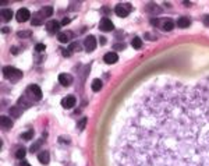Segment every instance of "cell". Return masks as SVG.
<instances>
[{
    "label": "cell",
    "mask_w": 209,
    "mask_h": 166,
    "mask_svg": "<svg viewBox=\"0 0 209 166\" xmlns=\"http://www.w3.org/2000/svg\"><path fill=\"white\" fill-rule=\"evenodd\" d=\"M3 74H4L6 78L10 80L11 82H17L22 78V71L17 70V68H14V67H10V66L3 68Z\"/></svg>",
    "instance_id": "2"
},
{
    "label": "cell",
    "mask_w": 209,
    "mask_h": 166,
    "mask_svg": "<svg viewBox=\"0 0 209 166\" xmlns=\"http://www.w3.org/2000/svg\"><path fill=\"white\" fill-rule=\"evenodd\" d=\"M10 115L13 116V117H20V115H21V109L17 107V106L10 107Z\"/></svg>",
    "instance_id": "22"
},
{
    "label": "cell",
    "mask_w": 209,
    "mask_h": 166,
    "mask_svg": "<svg viewBox=\"0 0 209 166\" xmlns=\"http://www.w3.org/2000/svg\"><path fill=\"white\" fill-rule=\"evenodd\" d=\"M71 23V20H70V18H63V20H61V25H68V24Z\"/></svg>",
    "instance_id": "32"
},
{
    "label": "cell",
    "mask_w": 209,
    "mask_h": 166,
    "mask_svg": "<svg viewBox=\"0 0 209 166\" xmlns=\"http://www.w3.org/2000/svg\"><path fill=\"white\" fill-rule=\"evenodd\" d=\"M84 46H85L86 52H94L95 48H96V38L92 37V35L86 37L85 41H84Z\"/></svg>",
    "instance_id": "5"
},
{
    "label": "cell",
    "mask_w": 209,
    "mask_h": 166,
    "mask_svg": "<svg viewBox=\"0 0 209 166\" xmlns=\"http://www.w3.org/2000/svg\"><path fill=\"white\" fill-rule=\"evenodd\" d=\"M20 166H29V163H28V162H22Z\"/></svg>",
    "instance_id": "37"
},
{
    "label": "cell",
    "mask_w": 209,
    "mask_h": 166,
    "mask_svg": "<svg viewBox=\"0 0 209 166\" xmlns=\"http://www.w3.org/2000/svg\"><path fill=\"white\" fill-rule=\"evenodd\" d=\"M131 10H133V7H131L130 4H117L116 9H114V13H116L119 17L124 18V17H127V15L130 14Z\"/></svg>",
    "instance_id": "3"
},
{
    "label": "cell",
    "mask_w": 209,
    "mask_h": 166,
    "mask_svg": "<svg viewBox=\"0 0 209 166\" xmlns=\"http://www.w3.org/2000/svg\"><path fill=\"white\" fill-rule=\"evenodd\" d=\"M92 90L95 91V92H98V91H100L102 90V81H100V80H94V81H92Z\"/></svg>",
    "instance_id": "20"
},
{
    "label": "cell",
    "mask_w": 209,
    "mask_h": 166,
    "mask_svg": "<svg viewBox=\"0 0 209 166\" xmlns=\"http://www.w3.org/2000/svg\"><path fill=\"white\" fill-rule=\"evenodd\" d=\"M15 17H17V21H18V23H25V21L29 20L31 13H29V10L28 9H20L18 11H17Z\"/></svg>",
    "instance_id": "6"
},
{
    "label": "cell",
    "mask_w": 209,
    "mask_h": 166,
    "mask_svg": "<svg viewBox=\"0 0 209 166\" xmlns=\"http://www.w3.org/2000/svg\"><path fill=\"white\" fill-rule=\"evenodd\" d=\"M28 92L32 94L35 99H41V98H42V90H41V88H39L36 84L29 85V87H28Z\"/></svg>",
    "instance_id": "9"
},
{
    "label": "cell",
    "mask_w": 209,
    "mask_h": 166,
    "mask_svg": "<svg viewBox=\"0 0 209 166\" xmlns=\"http://www.w3.org/2000/svg\"><path fill=\"white\" fill-rule=\"evenodd\" d=\"M189 24H191V21L187 17H180L177 21V25L180 27V28H187V27H189Z\"/></svg>",
    "instance_id": "16"
},
{
    "label": "cell",
    "mask_w": 209,
    "mask_h": 166,
    "mask_svg": "<svg viewBox=\"0 0 209 166\" xmlns=\"http://www.w3.org/2000/svg\"><path fill=\"white\" fill-rule=\"evenodd\" d=\"M131 45H133L134 49H141V48H142V41H141V38L135 37V38L133 39V42H131Z\"/></svg>",
    "instance_id": "21"
},
{
    "label": "cell",
    "mask_w": 209,
    "mask_h": 166,
    "mask_svg": "<svg viewBox=\"0 0 209 166\" xmlns=\"http://www.w3.org/2000/svg\"><path fill=\"white\" fill-rule=\"evenodd\" d=\"M146 9H148V13H153V14H158V13H160V11H162L160 7H158L156 4H152V3L148 4Z\"/></svg>",
    "instance_id": "18"
},
{
    "label": "cell",
    "mask_w": 209,
    "mask_h": 166,
    "mask_svg": "<svg viewBox=\"0 0 209 166\" xmlns=\"http://www.w3.org/2000/svg\"><path fill=\"white\" fill-rule=\"evenodd\" d=\"M18 105H20V106H22V107H28V106H31V103L27 101V98H25V96H21V98L18 99Z\"/></svg>",
    "instance_id": "23"
},
{
    "label": "cell",
    "mask_w": 209,
    "mask_h": 166,
    "mask_svg": "<svg viewBox=\"0 0 209 166\" xmlns=\"http://www.w3.org/2000/svg\"><path fill=\"white\" fill-rule=\"evenodd\" d=\"M173 28H174V23H173L170 18H166V20H163V25H162V29H164V31H172Z\"/></svg>",
    "instance_id": "15"
},
{
    "label": "cell",
    "mask_w": 209,
    "mask_h": 166,
    "mask_svg": "<svg viewBox=\"0 0 209 166\" xmlns=\"http://www.w3.org/2000/svg\"><path fill=\"white\" fill-rule=\"evenodd\" d=\"M68 38H70V34H64V32H59L57 34V39L61 43H67L68 42Z\"/></svg>",
    "instance_id": "19"
},
{
    "label": "cell",
    "mask_w": 209,
    "mask_h": 166,
    "mask_svg": "<svg viewBox=\"0 0 209 166\" xmlns=\"http://www.w3.org/2000/svg\"><path fill=\"white\" fill-rule=\"evenodd\" d=\"M103 60H105V63H107V64H113V63H116L117 60H119V55H117L116 52H109V53L105 55Z\"/></svg>",
    "instance_id": "10"
},
{
    "label": "cell",
    "mask_w": 209,
    "mask_h": 166,
    "mask_svg": "<svg viewBox=\"0 0 209 166\" xmlns=\"http://www.w3.org/2000/svg\"><path fill=\"white\" fill-rule=\"evenodd\" d=\"M102 10H103V13H109V11H110V10H109V9H107V7H103V9H102Z\"/></svg>",
    "instance_id": "35"
},
{
    "label": "cell",
    "mask_w": 209,
    "mask_h": 166,
    "mask_svg": "<svg viewBox=\"0 0 209 166\" xmlns=\"http://www.w3.org/2000/svg\"><path fill=\"white\" fill-rule=\"evenodd\" d=\"M99 29H100V31H103V32L113 31V29H114V25H113V23H111L110 18L103 17L102 20L99 21Z\"/></svg>",
    "instance_id": "4"
},
{
    "label": "cell",
    "mask_w": 209,
    "mask_h": 166,
    "mask_svg": "<svg viewBox=\"0 0 209 166\" xmlns=\"http://www.w3.org/2000/svg\"><path fill=\"white\" fill-rule=\"evenodd\" d=\"M32 137H33V131H32V130H29V131H25V133H22V134H21V138H22V140H25V141L31 140Z\"/></svg>",
    "instance_id": "24"
},
{
    "label": "cell",
    "mask_w": 209,
    "mask_h": 166,
    "mask_svg": "<svg viewBox=\"0 0 209 166\" xmlns=\"http://www.w3.org/2000/svg\"><path fill=\"white\" fill-rule=\"evenodd\" d=\"M78 49H80V46H78L77 43H75V45L74 43H71V45L68 46V52H74V50H78Z\"/></svg>",
    "instance_id": "31"
},
{
    "label": "cell",
    "mask_w": 209,
    "mask_h": 166,
    "mask_svg": "<svg viewBox=\"0 0 209 166\" xmlns=\"http://www.w3.org/2000/svg\"><path fill=\"white\" fill-rule=\"evenodd\" d=\"M41 145H42V140H38V141H36V142L33 144V145H32V146H31V148H29V151H31V152H32V154H33V152H36V151H38L39 148H41Z\"/></svg>",
    "instance_id": "25"
},
{
    "label": "cell",
    "mask_w": 209,
    "mask_h": 166,
    "mask_svg": "<svg viewBox=\"0 0 209 166\" xmlns=\"http://www.w3.org/2000/svg\"><path fill=\"white\" fill-rule=\"evenodd\" d=\"M31 23H32V25H41V24H42V21L39 20L38 17H33L32 20H31Z\"/></svg>",
    "instance_id": "30"
},
{
    "label": "cell",
    "mask_w": 209,
    "mask_h": 166,
    "mask_svg": "<svg viewBox=\"0 0 209 166\" xmlns=\"http://www.w3.org/2000/svg\"><path fill=\"white\" fill-rule=\"evenodd\" d=\"M203 24L206 27H209V15H203Z\"/></svg>",
    "instance_id": "33"
},
{
    "label": "cell",
    "mask_w": 209,
    "mask_h": 166,
    "mask_svg": "<svg viewBox=\"0 0 209 166\" xmlns=\"http://www.w3.org/2000/svg\"><path fill=\"white\" fill-rule=\"evenodd\" d=\"M111 165L209 166V76L141 91L121 119Z\"/></svg>",
    "instance_id": "1"
},
{
    "label": "cell",
    "mask_w": 209,
    "mask_h": 166,
    "mask_svg": "<svg viewBox=\"0 0 209 166\" xmlns=\"http://www.w3.org/2000/svg\"><path fill=\"white\" fill-rule=\"evenodd\" d=\"M86 121H88V120H86V117L81 119V120L78 121V130H81V131H82V130L85 129V126H86Z\"/></svg>",
    "instance_id": "27"
},
{
    "label": "cell",
    "mask_w": 209,
    "mask_h": 166,
    "mask_svg": "<svg viewBox=\"0 0 209 166\" xmlns=\"http://www.w3.org/2000/svg\"><path fill=\"white\" fill-rule=\"evenodd\" d=\"M53 14V7H43V9L39 11V17L42 18H47Z\"/></svg>",
    "instance_id": "13"
},
{
    "label": "cell",
    "mask_w": 209,
    "mask_h": 166,
    "mask_svg": "<svg viewBox=\"0 0 209 166\" xmlns=\"http://www.w3.org/2000/svg\"><path fill=\"white\" fill-rule=\"evenodd\" d=\"M2 18L4 21H10L13 18V11L10 9H3L2 10Z\"/></svg>",
    "instance_id": "17"
},
{
    "label": "cell",
    "mask_w": 209,
    "mask_h": 166,
    "mask_svg": "<svg viewBox=\"0 0 209 166\" xmlns=\"http://www.w3.org/2000/svg\"><path fill=\"white\" fill-rule=\"evenodd\" d=\"M38 160H39L41 163H43V165H47V163H49V160H50V155H49V152H47V151L39 152V155H38Z\"/></svg>",
    "instance_id": "12"
},
{
    "label": "cell",
    "mask_w": 209,
    "mask_h": 166,
    "mask_svg": "<svg viewBox=\"0 0 209 166\" xmlns=\"http://www.w3.org/2000/svg\"><path fill=\"white\" fill-rule=\"evenodd\" d=\"M59 82H60L63 87H68V85H71V82H72V77L67 73H61L60 76H59Z\"/></svg>",
    "instance_id": "8"
},
{
    "label": "cell",
    "mask_w": 209,
    "mask_h": 166,
    "mask_svg": "<svg viewBox=\"0 0 209 166\" xmlns=\"http://www.w3.org/2000/svg\"><path fill=\"white\" fill-rule=\"evenodd\" d=\"M45 48H46V46H45L43 43H38V45L35 46V50H36V52H43Z\"/></svg>",
    "instance_id": "29"
},
{
    "label": "cell",
    "mask_w": 209,
    "mask_h": 166,
    "mask_svg": "<svg viewBox=\"0 0 209 166\" xmlns=\"http://www.w3.org/2000/svg\"><path fill=\"white\" fill-rule=\"evenodd\" d=\"M60 25L61 24L57 23V21H49V23L46 24V29H47V32H50V34H54V32H59Z\"/></svg>",
    "instance_id": "11"
},
{
    "label": "cell",
    "mask_w": 209,
    "mask_h": 166,
    "mask_svg": "<svg viewBox=\"0 0 209 166\" xmlns=\"http://www.w3.org/2000/svg\"><path fill=\"white\" fill-rule=\"evenodd\" d=\"M25 156V149L24 148H20L15 151V158L17 159H22V158Z\"/></svg>",
    "instance_id": "26"
},
{
    "label": "cell",
    "mask_w": 209,
    "mask_h": 166,
    "mask_svg": "<svg viewBox=\"0 0 209 166\" xmlns=\"http://www.w3.org/2000/svg\"><path fill=\"white\" fill-rule=\"evenodd\" d=\"M100 43H102V45H105V43H106V39H105V38H100Z\"/></svg>",
    "instance_id": "34"
},
{
    "label": "cell",
    "mask_w": 209,
    "mask_h": 166,
    "mask_svg": "<svg viewBox=\"0 0 209 166\" xmlns=\"http://www.w3.org/2000/svg\"><path fill=\"white\" fill-rule=\"evenodd\" d=\"M18 37H20V38H28V37H31V31H28V29H24V31L18 32Z\"/></svg>",
    "instance_id": "28"
},
{
    "label": "cell",
    "mask_w": 209,
    "mask_h": 166,
    "mask_svg": "<svg viewBox=\"0 0 209 166\" xmlns=\"http://www.w3.org/2000/svg\"><path fill=\"white\" fill-rule=\"evenodd\" d=\"M75 102H77V99H75L74 95H67L66 98L61 101V106H63L64 109H71V107L75 106Z\"/></svg>",
    "instance_id": "7"
},
{
    "label": "cell",
    "mask_w": 209,
    "mask_h": 166,
    "mask_svg": "<svg viewBox=\"0 0 209 166\" xmlns=\"http://www.w3.org/2000/svg\"><path fill=\"white\" fill-rule=\"evenodd\" d=\"M2 31H3V32H4V34H7V32H10V29H8V28H3V29H2Z\"/></svg>",
    "instance_id": "36"
},
{
    "label": "cell",
    "mask_w": 209,
    "mask_h": 166,
    "mask_svg": "<svg viewBox=\"0 0 209 166\" xmlns=\"http://www.w3.org/2000/svg\"><path fill=\"white\" fill-rule=\"evenodd\" d=\"M2 127L4 130H10L11 127H13V121H11V119H8L7 116H3L2 117Z\"/></svg>",
    "instance_id": "14"
}]
</instances>
